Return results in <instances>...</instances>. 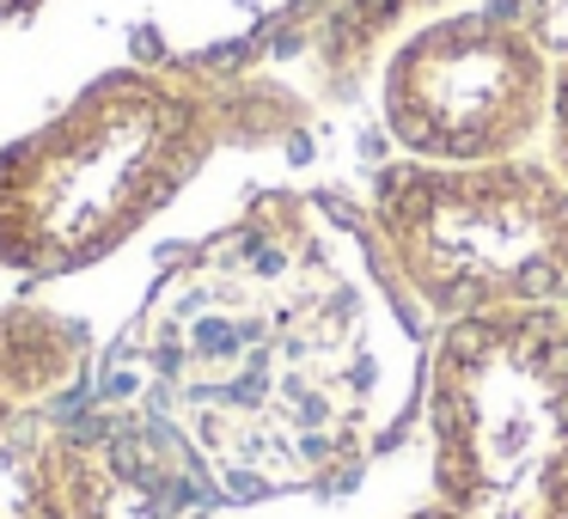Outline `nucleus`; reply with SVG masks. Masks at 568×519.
<instances>
[{"label": "nucleus", "mask_w": 568, "mask_h": 519, "mask_svg": "<svg viewBox=\"0 0 568 519\" xmlns=\"http://www.w3.org/2000/svg\"><path fill=\"white\" fill-rule=\"evenodd\" d=\"M153 409L233 495L318 489L409 404V343L306 202H257L202 245L135 330Z\"/></svg>", "instance_id": "1"}, {"label": "nucleus", "mask_w": 568, "mask_h": 519, "mask_svg": "<svg viewBox=\"0 0 568 519\" xmlns=\"http://www.w3.org/2000/svg\"><path fill=\"white\" fill-rule=\"evenodd\" d=\"M214 147V104L172 74H104L0 153V263L80 269L148 226Z\"/></svg>", "instance_id": "2"}, {"label": "nucleus", "mask_w": 568, "mask_h": 519, "mask_svg": "<svg viewBox=\"0 0 568 519\" xmlns=\"http://www.w3.org/2000/svg\"><path fill=\"white\" fill-rule=\"evenodd\" d=\"M434 507L416 519H568L562 312L458 318L428 385Z\"/></svg>", "instance_id": "3"}, {"label": "nucleus", "mask_w": 568, "mask_h": 519, "mask_svg": "<svg viewBox=\"0 0 568 519\" xmlns=\"http://www.w3.org/2000/svg\"><path fill=\"white\" fill-rule=\"evenodd\" d=\"M379 226L416 299L453 324L538 312L568 287V190L538 165L397 172Z\"/></svg>", "instance_id": "4"}, {"label": "nucleus", "mask_w": 568, "mask_h": 519, "mask_svg": "<svg viewBox=\"0 0 568 519\" xmlns=\"http://www.w3.org/2000/svg\"><path fill=\"white\" fill-rule=\"evenodd\" d=\"M538 55L514 19H453L404 50L392 74V129L428 160L477 165L526 141L538 116Z\"/></svg>", "instance_id": "5"}, {"label": "nucleus", "mask_w": 568, "mask_h": 519, "mask_svg": "<svg viewBox=\"0 0 568 519\" xmlns=\"http://www.w3.org/2000/svg\"><path fill=\"white\" fill-rule=\"evenodd\" d=\"M202 482L209 465L160 409H99L68 428L74 519H184Z\"/></svg>", "instance_id": "6"}, {"label": "nucleus", "mask_w": 568, "mask_h": 519, "mask_svg": "<svg viewBox=\"0 0 568 519\" xmlns=\"http://www.w3.org/2000/svg\"><path fill=\"white\" fill-rule=\"evenodd\" d=\"M0 519H74L68 507V428L38 404L0 397Z\"/></svg>", "instance_id": "7"}, {"label": "nucleus", "mask_w": 568, "mask_h": 519, "mask_svg": "<svg viewBox=\"0 0 568 519\" xmlns=\"http://www.w3.org/2000/svg\"><path fill=\"white\" fill-rule=\"evenodd\" d=\"M87 360V330L55 312L19 306L0 312V397L7 404H38L62 391Z\"/></svg>", "instance_id": "8"}, {"label": "nucleus", "mask_w": 568, "mask_h": 519, "mask_svg": "<svg viewBox=\"0 0 568 519\" xmlns=\"http://www.w3.org/2000/svg\"><path fill=\"white\" fill-rule=\"evenodd\" d=\"M38 0H0V19H19V13H31Z\"/></svg>", "instance_id": "9"}, {"label": "nucleus", "mask_w": 568, "mask_h": 519, "mask_svg": "<svg viewBox=\"0 0 568 519\" xmlns=\"http://www.w3.org/2000/svg\"><path fill=\"white\" fill-rule=\"evenodd\" d=\"M562 294H568V287H562ZM562 324H568V306H562Z\"/></svg>", "instance_id": "10"}]
</instances>
